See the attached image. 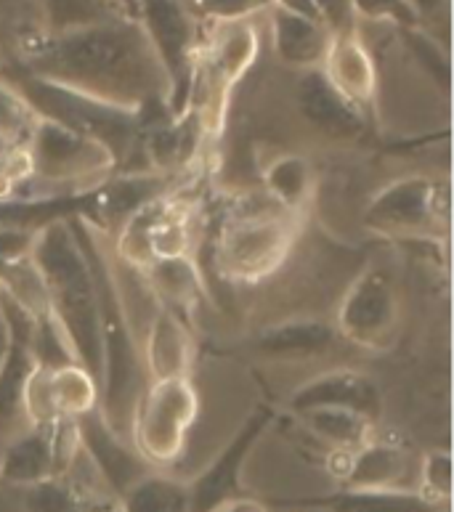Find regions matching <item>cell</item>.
I'll return each mask as SVG.
<instances>
[{
	"label": "cell",
	"mask_w": 454,
	"mask_h": 512,
	"mask_svg": "<svg viewBox=\"0 0 454 512\" xmlns=\"http://www.w3.org/2000/svg\"><path fill=\"white\" fill-rule=\"evenodd\" d=\"M24 67L27 75L131 112L168 104V77L139 24L101 19L48 38L32 35Z\"/></svg>",
	"instance_id": "6da1fadb"
},
{
	"label": "cell",
	"mask_w": 454,
	"mask_h": 512,
	"mask_svg": "<svg viewBox=\"0 0 454 512\" xmlns=\"http://www.w3.org/2000/svg\"><path fill=\"white\" fill-rule=\"evenodd\" d=\"M77 245L83 250L96 290L99 306V340H101V375H99V417L120 441L131 444L133 414L139 398L147 388V375L141 364L139 337L128 321L123 292L115 279L112 263L101 253L99 239L88 221H70Z\"/></svg>",
	"instance_id": "7a4b0ae2"
},
{
	"label": "cell",
	"mask_w": 454,
	"mask_h": 512,
	"mask_svg": "<svg viewBox=\"0 0 454 512\" xmlns=\"http://www.w3.org/2000/svg\"><path fill=\"white\" fill-rule=\"evenodd\" d=\"M30 260L46 290L48 314L59 329L72 361H77L99 380V306H96L91 268L77 245L70 221H48L46 226H38Z\"/></svg>",
	"instance_id": "3957f363"
},
{
	"label": "cell",
	"mask_w": 454,
	"mask_h": 512,
	"mask_svg": "<svg viewBox=\"0 0 454 512\" xmlns=\"http://www.w3.org/2000/svg\"><path fill=\"white\" fill-rule=\"evenodd\" d=\"M298 239V215L266 192H250L231 207L218 239V266L237 282H261L285 266Z\"/></svg>",
	"instance_id": "277c9868"
},
{
	"label": "cell",
	"mask_w": 454,
	"mask_h": 512,
	"mask_svg": "<svg viewBox=\"0 0 454 512\" xmlns=\"http://www.w3.org/2000/svg\"><path fill=\"white\" fill-rule=\"evenodd\" d=\"M32 112L46 120L77 130L83 136L107 146L117 165H123L133 154L136 144H141V112L115 107L107 101L91 99L83 93L70 91L64 85L48 83L40 77L24 75L16 83Z\"/></svg>",
	"instance_id": "5b68a950"
},
{
	"label": "cell",
	"mask_w": 454,
	"mask_h": 512,
	"mask_svg": "<svg viewBox=\"0 0 454 512\" xmlns=\"http://www.w3.org/2000/svg\"><path fill=\"white\" fill-rule=\"evenodd\" d=\"M197 417L200 396L189 377L147 383L133 414L131 446L147 465H173L184 454Z\"/></svg>",
	"instance_id": "8992f818"
},
{
	"label": "cell",
	"mask_w": 454,
	"mask_h": 512,
	"mask_svg": "<svg viewBox=\"0 0 454 512\" xmlns=\"http://www.w3.org/2000/svg\"><path fill=\"white\" fill-rule=\"evenodd\" d=\"M22 146L30 157V181L48 184L51 189L93 184L117 165L107 146L46 117H38Z\"/></svg>",
	"instance_id": "52a82bcc"
},
{
	"label": "cell",
	"mask_w": 454,
	"mask_h": 512,
	"mask_svg": "<svg viewBox=\"0 0 454 512\" xmlns=\"http://www.w3.org/2000/svg\"><path fill=\"white\" fill-rule=\"evenodd\" d=\"M362 221L388 239H433L439 231H447V189L425 176L396 178L372 194Z\"/></svg>",
	"instance_id": "ba28073f"
},
{
	"label": "cell",
	"mask_w": 454,
	"mask_h": 512,
	"mask_svg": "<svg viewBox=\"0 0 454 512\" xmlns=\"http://www.w3.org/2000/svg\"><path fill=\"white\" fill-rule=\"evenodd\" d=\"M401 303L393 276L380 266L364 268L346 290L335 316V332L348 343L385 351L399 332Z\"/></svg>",
	"instance_id": "9c48e42d"
},
{
	"label": "cell",
	"mask_w": 454,
	"mask_h": 512,
	"mask_svg": "<svg viewBox=\"0 0 454 512\" xmlns=\"http://www.w3.org/2000/svg\"><path fill=\"white\" fill-rule=\"evenodd\" d=\"M136 8L144 16L149 46L168 77V107L178 112V101L184 104L192 88V16L178 0H136Z\"/></svg>",
	"instance_id": "30bf717a"
},
{
	"label": "cell",
	"mask_w": 454,
	"mask_h": 512,
	"mask_svg": "<svg viewBox=\"0 0 454 512\" xmlns=\"http://www.w3.org/2000/svg\"><path fill=\"white\" fill-rule=\"evenodd\" d=\"M417 465L409 449L372 436L359 449L335 451L330 467L343 489H415Z\"/></svg>",
	"instance_id": "8fae6325"
},
{
	"label": "cell",
	"mask_w": 454,
	"mask_h": 512,
	"mask_svg": "<svg viewBox=\"0 0 454 512\" xmlns=\"http://www.w3.org/2000/svg\"><path fill=\"white\" fill-rule=\"evenodd\" d=\"M0 311L8 321V345L0 359V433H6L24 417V388L38 367V321L6 298Z\"/></svg>",
	"instance_id": "7c38bea8"
},
{
	"label": "cell",
	"mask_w": 454,
	"mask_h": 512,
	"mask_svg": "<svg viewBox=\"0 0 454 512\" xmlns=\"http://www.w3.org/2000/svg\"><path fill=\"white\" fill-rule=\"evenodd\" d=\"M287 406L295 414L335 406V409L359 412L375 422L383 414V393H380L378 383L359 369H330L293 390Z\"/></svg>",
	"instance_id": "4fadbf2b"
},
{
	"label": "cell",
	"mask_w": 454,
	"mask_h": 512,
	"mask_svg": "<svg viewBox=\"0 0 454 512\" xmlns=\"http://www.w3.org/2000/svg\"><path fill=\"white\" fill-rule=\"evenodd\" d=\"M298 112L316 133L332 141H354L364 133V112L330 83L322 69H306L295 88Z\"/></svg>",
	"instance_id": "5bb4252c"
},
{
	"label": "cell",
	"mask_w": 454,
	"mask_h": 512,
	"mask_svg": "<svg viewBox=\"0 0 454 512\" xmlns=\"http://www.w3.org/2000/svg\"><path fill=\"white\" fill-rule=\"evenodd\" d=\"M141 364L147 383L181 380L192 375L194 337L184 316L165 306L154 308L141 345Z\"/></svg>",
	"instance_id": "9a60e30c"
},
{
	"label": "cell",
	"mask_w": 454,
	"mask_h": 512,
	"mask_svg": "<svg viewBox=\"0 0 454 512\" xmlns=\"http://www.w3.org/2000/svg\"><path fill=\"white\" fill-rule=\"evenodd\" d=\"M64 470V446L59 422L48 428H27L11 436L0 454V481L8 486H35Z\"/></svg>",
	"instance_id": "2e32d148"
},
{
	"label": "cell",
	"mask_w": 454,
	"mask_h": 512,
	"mask_svg": "<svg viewBox=\"0 0 454 512\" xmlns=\"http://www.w3.org/2000/svg\"><path fill=\"white\" fill-rule=\"evenodd\" d=\"M335 327L316 319H293L263 329L255 337V351L263 353L266 359L279 361H303L316 359L319 353L330 351L335 343Z\"/></svg>",
	"instance_id": "e0dca14e"
},
{
	"label": "cell",
	"mask_w": 454,
	"mask_h": 512,
	"mask_svg": "<svg viewBox=\"0 0 454 512\" xmlns=\"http://www.w3.org/2000/svg\"><path fill=\"white\" fill-rule=\"evenodd\" d=\"M271 32H274L277 56L290 67L319 69V64H324L330 54L332 30L322 22L277 11L274 22H271Z\"/></svg>",
	"instance_id": "ac0fdd59"
},
{
	"label": "cell",
	"mask_w": 454,
	"mask_h": 512,
	"mask_svg": "<svg viewBox=\"0 0 454 512\" xmlns=\"http://www.w3.org/2000/svg\"><path fill=\"white\" fill-rule=\"evenodd\" d=\"M24 512H115L117 497L109 491L88 489L70 475H54L48 481L27 486L22 497Z\"/></svg>",
	"instance_id": "d6986e66"
},
{
	"label": "cell",
	"mask_w": 454,
	"mask_h": 512,
	"mask_svg": "<svg viewBox=\"0 0 454 512\" xmlns=\"http://www.w3.org/2000/svg\"><path fill=\"white\" fill-rule=\"evenodd\" d=\"M141 274L147 279L149 292L157 298V306L170 308L178 316L189 314L194 303L200 300V271L194 266L192 255L157 258Z\"/></svg>",
	"instance_id": "ffe728a7"
},
{
	"label": "cell",
	"mask_w": 454,
	"mask_h": 512,
	"mask_svg": "<svg viewBox=\"0 0 454 512\" xmlns=\"http://www.w3.org/2000/svg\"><path fill=\"white\" fill-rule=\"evenodd\" d=\"M197 491L165 473H144L117 497L115 512H194Z\"/></svg>",
	"instance_id": "44dd1931"
},
{
	"label": "cell",
	"mask_w": 454,
	"mask_h": 512,
	"mask_svg": "<svg viewBox=\"0 0 454 512\" xmlns=\"http://www.w3.org/2000/svg\"><path fill=\"white\" fill-rule=\"evenodd\" d=\"M327 67L322 69L330 77V83L346 96L354 107L364 109L375 96V69H372L370 56L356 40L343 38L332 40L330 54L324 59Z\"/></svg>",
	"instance_id": "7402d4cb"
},
{
	"label": "cell",
	"mask_w": 454,
	"mask_h": 512,
	"mask_svg": "<svg viewBox=\"0 0 454 512\" xmlns=\"http://www.w3.org/2000/svg\"><path fill=\"white\" fill-rule=\"evenodd\" d=\"M48 401L59 420H80L99 409V380L75 361L51 367L48 369Z\"/></svg>",
	"instance_id": "603a6c76"
},
{
	"label": "cell",
	"mask_w": 454,
	"mask_h": 512,
	"mask_svg": "<svg viewBox=\"0 0 454 512\" xmlns=\"http://www.w3.org/2000/svg\"><path fill=\"white\" fill-rule=\"evenodd\" d=\"M316 189L314 165L301 154H279L263 170V192L287 213L301 215Z\"/></svg>",
	"instance_id": "cb8c5ba5"
},
{
	"label": "cell",
	"mask_w": 454,
	"mask_h": 512,
	"mask_svg": "<svg viewBox=\"0 0 454 512\" xmlns=\"http://www.w3.org/2000/svg\"><path fill=\"white\" fill-rule=\"evenodd\" d=\"M298 417L311 436H316L335 451H354L375 436V430H372L375 422L367 420L364 414L351 412V409L322 406V409H308Z\"/></svg>",
	"instance_id": "d4e9b609"
},
{
	"label": "cell",
	"mask_w": 454,
	"mask_h": 512,
	"mask_svg": "<svg viewBox=\"0 0 454 512\" xmlns=\"http://www.w3.org/2000/svg\"><path fill=\"white\" fill-rule=\"evenodd\" d=\"M330 512H444L417 489H343L327 499Z\"/></svg>",
	"instance_id": "484cf974"
},
{
	"label": "cell",
	"mask_w": 454,
	"mask_h": 512,
	"mask_svg": "<svg viewBox=\"0 0 454 512\" xmlns=\"http://www.w3.org/2000/svg\"><path fill=\"white\" fill-rule=\"evenodd\" d=\"M417 491L436 505L449 507V499H452V454L447 449H433L420 459Z\"/></svg>",
	"instance_id": "4316f807"
},
{
	"label": "cell",
	"mask_w": 454,
	"mask_h": 512,
	"mask_svg": "<svg viewBox=\"0 0 454 512\" xmlns=\"http://www.w3.org/2000/svg\"><path fill=\"white\" fill-rule=\"evenodd\" d=\"M35 123L38 115L24 101L22 93L16 91V85L0 80V136L8 138L11 144H24Z\"/></svg>",
	"instance_id": "83f0119b"
},
{
	"label": "cell",
	"mask_w": 454,
	"mask_h": 512,
	"mask_svg": "<svg viewBox=\"0 0 454 512\" xmlns=\"http://www.w3.org/2000/svg\"><path fill=\"white\" fill-rule=\"evenodd\" d=\"M40 8L46 11L48 22L54 24L56 32L107 19L99 0H40Z\"/></svg>",
	"instance_id": "f1b7e54d"
},
{
	"label": "cell",
	"mask_w": 454,
	"mask_h": 512,
	"mask_svg": "<svg viewBox=\"0 0 454 512\" xmlns=\"http://www.w3.org/2000/svg\"><path fill=\"white\" fill-rule=\"evenodd\" d=\"M38 237V226H16L0 223V266H19L27 263Z\"/></svg>",
	"instance_id": "f546056e"
},
{
	"label": "cell",
	"mask_w": 454,
	"mask_h": 512,
	"mask_svg": "<svg viewBox=\"0 0 454 512\" xmlns=\"http://www.w3.org/2000/svg\"><path fill=\"white\" fill-rule=\"evenodd\" d=\"M351 8L364 19L393 22L401 27H415L417 16L409 0H351Z\"/></svg>",
	"instance_id": "4dcf8cb0"
},
{
	"label": "cell",
	"mask_w": 454,
	"mask_h": 512,
	"mask_svg": "<svg viewBox=\"0 0 454 512\" xmlns=\"http://www.w3.org/2000/svg\"><path fill=\"white\" fill-rule=\"evenodd\" d=\"M40 11V0H0V22L16 32L30 30Z\"/></svg>",
	"instance_id": "1f68e13d"
},
{
	"label": "cell",
	"mask_w": 454,
	"mask_h": 512,
	"mask_svg": "<svg viewBox=\"0 0 454 512\" xmlns=\"http://www.w3.org/2000/svg\"><path fill=\"white\" fill-rule=\"evenodd\" d=\"M271 3L274 0H205V11L216 19H245Z\"/></svg>",
	"instance_id": "d6a6232c"
},
{
	"label": "cell",
	"mask_w": 454,
	"mask_h": 512,
	"mask_svg": "<svg viewBox=\"0 0 454 512\" xmlns=\"http://www.w3.org/2000/svg\"><path fill=\"white\" fill-rule=\"evenodd\" d=\"M412 8H415L417 22L425 19L428 24H441V30H444V38H447L449 32V0H409Z\"/></svg>",
	"instance_id": "836d02e7"
},
{
	"label": "cell",
	"mask_w": 454,
	"mask_h": 512,
	"mask_svg": "<svg viewBox=\"0 0 454 512\" xmlns=\"http://www.w3.org/2000/svg\"><path fill=\"white\" fill-rule=\"evenodd\" d=\"M319 14H322V22L330 27V30H343L354 14L351 8V0H314Z\"/></svg>",
	"instance_id": "e575fe53"
},
{
	"label": "cell",
	"mask_w": 454,
	"mask_h": 512,
	"mask_svg": "<svg viewBox=\"0 0 454 512\" xmlns=\"http://www.w3.org/2000/svg\"><path fill=\"white\" fill-rule=\"evenodd\" d=\"M274 3H279V11H285V14L303 16V19H311V22H322V14H319L314 0H274Z\"/></svg>",
	"instance_id": "d590c367"
},
{
	"label": "cell",
	"mask_w": 454,
	"mask_h": 512,
	"mask_svg": "<svg viewBox=\"0 0 454 512\" xmlns=\"http://www.w3.org/2000/svg\"><path fill=\"white\" fill-rule=\"evenodd\" d=\"M218 512H266V507L255 499H231L218 507Z\"/></svg>",
	"instance_id": "8d00e7d4"
},
{
	"label": "cell",
	"mask_w": 454,
	"mask_h": 512,
	"mask_svg": "<svg viewBox=\"0 0 454 512\" xmlns=\"http://www.w3.org/2000/svg\"><path fill=\"white\" fill-rule=\"evenodd\" d=\"M11 146H14V144H11V141H8V138L0 136V162H3V157H6L8 149H11Z\"/></svg>",
	"instance_id": "74e56055"
},
{
	"label": "cell",
	"mask_w": 454,
	"mask_h": 512,
	"mask_svg": "<svg viewBox=\"0 0 454 512\" xmlns=\"http://www.w3.org/2000/svg\"><path fill=\"white\" fill-rule=\"evenodd\" d=\"M128 6H131V8H136V0H128Z\"/></svg>",
	"instance_id": "f35d334b"
},
{
	"label": "cell",
	"mask_w": 454,
	"mask_h": 512,
	"mask_svg": "<svg viewBox=\"0 0 454 512\" xmlns=\"http://www.w3.org/2000/svg\"><path fill=\"white\" fill-rule=\"evenodd\" d=\"M444 512H449V510H444Z\"/></svg>",
	"instance_id": "ab89813d"
}]
</instances>
